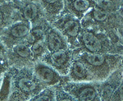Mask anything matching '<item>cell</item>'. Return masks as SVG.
<instances>
[{"instance_id":"cell-1","label":"cell","mask_w":123,"mask_h":101,"mask_svg":"<svg viewBox=\"0 0 123 101\" xmlns=\"http://www.w3.org/2000/svg\"><path fill=\"white\" fill-rule=\"evenodd\" d=\"M36 73L38 76L43 82L46 83H51L55 79V73L52 69L42 64H39L36 67Z\"/></svg>"},{"instance_id":"cell-2","label":"cell","mask_w":123,"mask_h":101,"mask_svg":"<svg viewBox=\"0 0 123 101\" xmlns=\"http://www.w3.org/2000/svg\"><path fill=\"white\" fill-rule=\"evenodd\" d=\"M83 41L87 49L92 52H97L101 49V43L92 33H85L83 36Z\"/></svg>"},{"instance_id":"cell-3","label":"cell","mask_w":123,"mask_h":101,"mask_svg":"<svg viewBox=\"0 0 123 101\" xmlns=\"http://www.w3.org/2000/svg\"><path fill=\"white\" fill-rule=\"evenodd\" d=\"M11 33L16 38H22L29 33V27L25 24H18L12 29Z\"/></svg>"},{"instance_id":"cell-4","label":"cell","mask_w":123,"mask_h":101,"mask_svg":"<svg viewBox=\"0 0 123 101\" xmlns=\"http://www.w3.org/2000/svg\"><path fill=\"white\" fill-rule=\"evenodd\" d=\"M62 40L55 32H51L49 35V47L51 50L57 51L61 48Z\"/></svg>"},{"instance_id":"cell-5","label":"cell","mask_w":123,"mask_h":101,"mask_svg":"<svg viewBox=\"0 0 123 101\" xmlns=\"http://www.w3.org/2000/svg\"><path fill=\"white\" fill-rule=\"evenodd\" d=\"M18 86L21 90L25 92L33 91L35 89V83L32 80L26 77H23L18 82Z\"/></svg>"},{"instance_id":"cell-6","label":"cell","mask_w":123,"mask_h":101,"mask_svg":"<svg viewBox=\"0 0 123 101\" xmlns=\"http://www.w3.org/2000/svg\"><path fill=\"white\" fill-rule=\"evenodd\" d=\"M67 60V53L64 51H55L51 56V61L55 66H61Z\"/></svg>"},{"instance_id":"cell-7","label":"cell","mask_w":123,"mask_h":101,"mask_svg":"<svg viewBox=\"0 0 123 101\" xmlns=\"http://www.w3.org/2000/svg\"><path fill=\"white\" fill-rule=\"evenodd\" d=\"M64 28L65 31H67V33L69 35H71V36H76L79 32L80 26H79V24L77 21L71 20V21H68L65 24Z\"/></svg>"},{"instance_id":"cell-8","label":"cell","mask_w":123,"mask_h":101,"mask_svg":"<svg viewBox=\"0 0 123 101\" xmlns=\"http://www.w3.org/2000/svg\"><path fill=\"white\" fill-rule=\"evenodd\" d=\"M37 13H38V9L37 7L33 3L28 4L24 9V16L27 20H32L36 17Z\"/></svg>"},{"instance_id":"cell-9","label":"cell","mask_w":123,"mask_h":101,"mask_svg":"<svg viewBox=\"0 0 123 101\" xmlns=\"http://www.w3.org/2000/svg\"><path fill=\"white\" fill-rule=\"evenodd\" d=\"M86 60L93 66H100L104 62V57L101 54H90L86 57Z\"/></svg>"},{"instance_id":"cell-10","label":"cell","mask_w":123,"mask_h":101,"mask_svg":"<svg viewBox=\"0 0 123 101\" xmlns=\"http://www.w3.org/2000/svg\"><path fill=\"white\" fill-rule=\"evenodd\" d=\"M96 96V92L93 88H85L80 93V100H93Z\"/></svg>"},{"instance_id":"cell-11","label":"cell","mask_w":123,"mask_h":101,"mask_svg":"<svg viewBox=\"0 0 123 101\" xmlns=\"http://www.w3.org/2000/svg\"><path fill=\"white\" fill-rule=\"evenodd\" d=\"M89 7H90V2L88 0H76L74 2V7L77 11H85L89 8Z\"/></svg>"},{"instance_id":"cell-12","label":"cell","mask_w":123,"mask_h":101,"mask_svg":"<svg viewBox=\"0 0 123 101\" xmlns=\"http://www.w3.org/2000/svg\"><path fill=\"white\" fill-rule=\"evenodd\" d=\"M73 72L78 77H83L85 75V68L80 63H76L73 66Z\"/></svg>"},{"instance_id":"cell-13","label":"cell","mask_w":123,"mask_h":101,"mask_svg":"<svg viewBox=\"0 0 123 101\" xmlns=\"http://www.w3.org/2000/svg\"><path fill=\"white\" fill-rule=\"evenodd\" d=\"M31 50L35 54H39L40 53H42L43 50V41L42 39H38L37 40H35L31 47Z\"/></svg>"},{"instance_id":"cell-14","label":"cell","mask_w":123,"mask_h":101,"mask_svg":"<svg viewBox=\"0 0 123 101\" xmlns=\"http://www.w3.org/2000/svg\"><path fill=\"white\" fill-rule=\"evenodd\" d=\"M16 52H17V54L21 57H23V58H25V57H28L30 55V50L29 49L27 48L25 45L24 44H19L16 47L15 49Z\"/></svg>"},{"instance_id":"cell-15","label":"cell","mask_w":123,"mask_h":101,"mask_svg":"<svg viewBox=\"0 0 123 101\" xmlns=\"http://www.w3.org/2000/svg\"><path fill=\"white\" fill-rule=\"evenodd\" d=\"M94 17L97 21H103L107 19V17H108V13L105 11H104L103 9L95 8L94 10Z\"/></svg>"},{"instance_id":"cell-16","label":"cell","mask_w":123,"mask_h":101,"mask_svg":"<svg viewBox=\"0 0 123 101\" xmlns=\"http://www.w3.org/2000/svg\"><path fill=\"white\" fill-rule=\"evenodd\" d=\"M96 3L100 8L108 10L112 7V3L110 0H97Z\"/></svg>"},{"instance_id":"cell-17","label":"cell","mask_w":123,"mask_h":101,"mask_svg":"<svg viewBox=\"0 0 123 101\" xmlns=\"http://www.w3.org/2000/svg\"><path fill=\"white\" fill-rule=\"evenodd\" d=\"M42 34H43V31H41L40 29H35L31 32V34L30 35V37H29V39L31 41H35V40H37L38 39L40 38L42 36Z\"/></svg>"},{"instance_id":"cell-18","label":"cell","mask_w":123,"mask_h":101,"mask_svg":"<svg viewBox=\"0 0 123 101\" xmlns=\"http://www.w3.org/2000/svg\"><path fill=\"white\" fill-rule=\"evenodd\" d=\"M112 90L110 88V87H107V88H105L104 90H103V96H104V98L105 99H108L110 97L111 94H112Z\"/></svg>"},{"instance_id":"cell-19","label":"cell","mask_w":123,"mask_h":101,"mask_svg":"<svg viewBox=\"0 0 123 101\" xmlns=\"http://www.w3.org/2000/svg\"><path fill=\"white\" fill-rule=\"evenodd\" d=\"M119 93H120V97H121V99H122V100H123V85H122V86H121L120 90H119Z\"/></svg>"},{"instance_id":"cell-20","label":"cell","mask_w":123,"mask_h":101,"mask_svg":"<svg viewBox=\"0 0 123 101\" xmlns=\"http://www.w3.org/2000/svg\"><path fill=\"white\" fill-rule=\"evenodd\" d=\"M3 21V13L0 11V25H2Z\"/></svg>"},{"instance_id":"cell-21","label":"cell","mask_w":123,"mask_h":101,"mask_svg":"<svg viewBox=\"0 0 123 101\" xmlns=\"http://www.w3.org/2000/svg\"><path fill=\"white\" fill-rule=\"evenodd\" d=\"M44 1L49 3H55V2H57V0H44Z\"/></svg>"},{"instance_id":"cell-22","label":"cell","mask_w":123,"mask_h":101,"mask_svg":"<svg viewBox=\"0 0 123 101\" xmlns=\"http://www.w3.org/2000/svg\"><path fill=\"white\" fill-rule=\"evenodd\" d=\"M122 15H123V13H122Z\"/></svg>"}]
</instances>
